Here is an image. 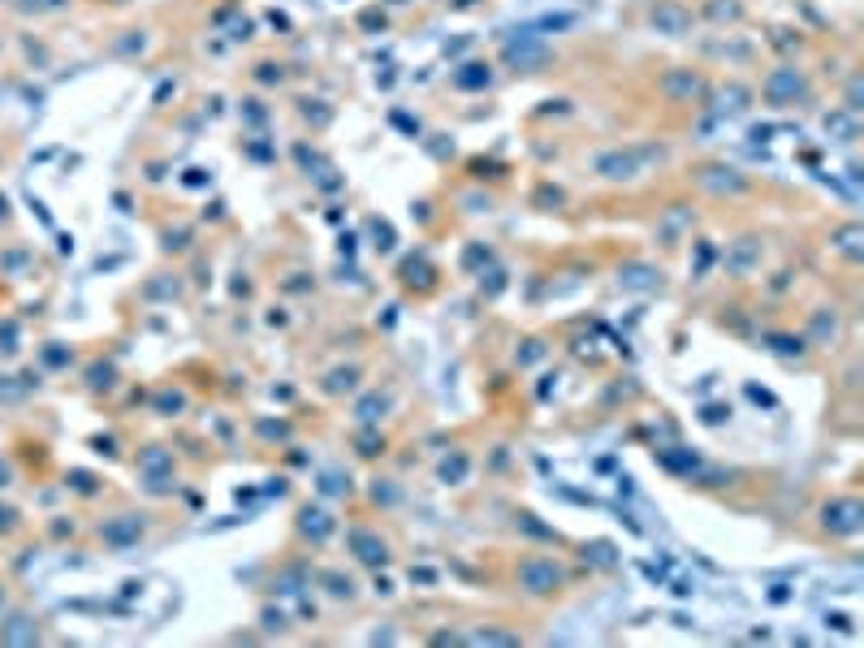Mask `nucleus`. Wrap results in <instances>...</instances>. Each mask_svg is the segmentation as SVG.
Wrapping results in <instances>:
<instances>
[{
	"mask_svg": "<svg viewBox=\"0 0 864 648\" xmlns=\"http://www.w3.org/2000/svg\"><path fill=\"white\" fill-rule=\"evenodd\" d=\"M467 640H471V644H519V635H510V631H497V627L471 631Z\"/></svg>",
	"mask_w": 864,
	"mask_h": 648,
	"instance_id": "f3484780",
	"label": "nucleus"
},
{
	"mask_svg": "<svg viewBox=\"0 0 864 648\" xmlns=\"http://www.w3.org/2000/svg\"><path fill=\"white\" fill-rule=\"evenodd\" d=\"M623 286H635V290H653L657 286V277H653V269H627V277H623Z\"/></svg>",
	"mask_w": 864,
	"mask_h": 648,
	"instance_id": "6ab92c4d",
	"label": "nucleus"
},
{
	"mask_svg": "<svg viewBox=\"0 0 864 648\" xmlns=\"http://www.w3.org/2000/svg\"><path fill=\"white\" fill-rule=\"evenodd\" d=\"M467 467H471L467 458H463V454H454V458H446V463H441V471H437V476H441L446 485H458V480L467 476Z\"/></svg>",
	"mask_w": 864,
	"mask_h": 648,
	"instance_id": "a211bd4d",
	"label": "nucleus"
},
{
	"mask_svg": "<svg viewBox=\"0 0 864 648\" xmlns=\"http://www.w3.org/2000/svg\"><path fill=\"white\" fill-rule=\"evenodd\" d=\"M454 87H488V65H463V74H454Z\"/></svg>",
	"mask_w": 864,
	"mask_h": 648,
	"instance_id": "dca6fc26",
	"label": "nucleus"
},
{
	"mask_svg": "<svg viewBox=\"0 0 864 648\" xmlns=\"http://www.w3.org/2000/svg\"><path fill=\"white\" fill-rule=\"evenodd\" d=\"M515 579H519V588L527 596H558L566 588V571L554 558H523Z\"/></svg>",
	"mask_w": 864,
	"mask_h": 648,
	"instance_id": "f257e3e1",
	"label": "nucleus"
},
{
	"mask_svg": "<svg viewBox=\"0 0 864 648\" xmlns=\"http://www.w3.org/2000/svg\"><path fill=\"white\" fill-rule=\"evenodd\" d=\"M35 635H39V627L26 618V614H14V618L0 623V640H5V644H31Z\"/></svg>",
	"mask_w": 864,
	"mask_h": 648,
	"instance_id": "9b49d317",
	"label": "nucleus"
},
{
	"mask_svg": "<svg viewBox=\"0 0 864 648\" xmlns=\"http://www.w3.org/2000/svg\"><path fill=\"white\" fill-rule=\"evenodd\" d=\"M333 527H338V523H333V515H329L324 506H303V510H299V532H303L311 545H324V540L333 536Z\"/></svg>",
	"mask_w": 864,
	"mask_h": 648,
	"instance_id": "423d86ee",
	"label": "nucleus"
},
{
	"mask_svg": "<svg viewBox=\"0 0 864 648\" xmlns=\"http://www.w3.org/2000/svg\"><path fill=\"white\" fill-rule=\"evenodd\" d=\"M701 182L709 186V191H743V178H739L735 169H701Z\"/></svg>",
	"mask_w": 864,
	"mask_h": 648,
	"instance_id": "4468645a",
	"label": "nucleus"
},
{
	"mask_svg": "<svg viewBox=\"0 0 864 648\" xmlns=\"http://www.w3.org/2000/svg\"><path fill=\"white\" fill-rule=\"evenodd\" d=\"M324 584H329V593L333 596H350L355 588H350V579H342V575H324Z\"/></svg>",
	"mask_w": 864,
	"mask_h": 648,
	"instance_id": "4be33fe9",
	"label": "nucleus"
},
{
	"mask_svg": "<svg viewBox=\"0 0 864 648\" xmlns=\"http://www.w3.org/2000/svg\"><path fill=\"white\" fill-rule=\"evenodd\" d=\"M821 527H826L830 536H860L864 532V506L856 502V497H830L826 506H821Z\"/></svg>",
	"mask_w": 864,
	"mask_h": 648,
	"instance_id": "f03ea898",
	"label": "nucleus"
},
{
	"mask_svg": "<svg viewBox=\"0 0 864 648\" xmlns=\"http://www.w3.org/2000/svg\"><path fill=\"white\" fill-rule=\"evenodd\" d=\"M100 536H104L108 549H130V545L143 540V519H139V515H117L113 523L100 527Z\"/></svg>",
	"mask_w": 864,
	"mask_h": 648,
	"instance_id": "39448f33",
	"label": "nucleus"
},
{
	"mask_svg": "<svg viewBox=\"0 0 864 648\" xmlns=\"http://www.w3.org/2000/svg\"><path fill=\"white\" fill-rule=\"evenodd\" d=\"M350 545H355V558L368 562V566H385V562H389V545H385L377 532H368V527H355V532H350Z\"/></svg>",
	"mask_w": 864,
	"mask_h": 648,
	"instance_id": "0eeeda50",
	"label": "nucleus"
},
{
	"mask_svg": "<svg viewBox=\"0 0 864 648\" xmlns=\"http://www.w3.org/2000/svg\"><path fill=\"white\" fill-rule=\"evenodd\" d=\"M761 95H765L770 104L787 108V104H795V100H804V95H809V83H804V74L795 70V65H778V70L765 74Z\"/></svg>",
	"mask_w": 864,
	"mask_h": 648,
	"instance_id": "7ed1b4c3",
	"label": "nucleus"
},
{
	"mask_svg": "<svg viewBox=\"0 0 864 648\" xmlns=\"http://www.w3.org/2000/svg\"><path fill=\"white\" fill-rule=\"evenodd\" d=\"M662 91H666L670 100H679V104H687V100H696L704 91V78L692 70H670L666 78H662Z\"/></svg>",
	"mask_w": 864,
	"mask_h": 648,
	"instance_id": "1a4fd4ad",
	"label": "nucleus"
},
{
	"mask_svg": "<svg viewBox=\"0 0 864 648\" xmlns=\"http://www.w3.org/2000/svg\"><path fill=\"white\" fill-rule=\"evenodd\" d=\"M770 342H774V350H782V355H800V350H804V342H800V338H795V342H791V338H770Z\"/></svg>",
	"mask_w": 864,
	"mask_h": 648,
	"instance_id": "5701e85b",
	"label": "nucleus"
},
{
	"mask_svg": "<svg viewBox=\"0 0 864 648\" xmlns=\"http://www.w3.org/2000/svg\"><path fill=\"white\" fill-rule=\"evenodd\" d=\"M653 26L662 31V35H687L692 31V14H687L683 5H674V0H666V5H657L653 9Z\"/></svg>",
	"mask_w": 864,
	"mask_h": 648,
	"instance_id": "6e6552de",
	"label": "nucleus"
},
{
	"mask_svg": "<svg viewBox=\"0 0 864 648\" xmlns=\"http://www.w3.org/2000/svg\"><path fill=\"white\" fill-rule=\"evenodd\" d=\"M139 471L152 476V488H164V480L173 476V454L161 450V446H152V450L139 454Z\"/></svg>",
	"mask_w": 864,
	"mask_h": 648,
	"instance_id": "9d476101",
	"label": "nucleus"
},
{
	"mask_svg": "<svg viewBox=\"0 0 864 648\" xmlns=\"http://www.w3.org/2000/svg\"><path fill=\"white\" fill-rule=\"evenodd\" d=\"M856 242H860V225H847V230H839V247H843L847 255H860V247H856Z\"/></svg>",
	"mask_w": 864,
	"mask_h": 648,
	"instance_id": "aec40b11",
	"label": "nucleus"
},
{
	"mask_svg": "<svg viewBox=\"0 0 864 648\" xmlns=\"http://www.w3.org/2000/svg\"><path fill=\"white\" fill-rule=\"evenodd\" d=\"M593 169L605 182H631L640 173V152H601L593 161Z\"/></svg>",
	"mask_w": 864,
	"mask_h": 648,
	"instance_id": "20e7f679",
	"label": "nucleus"
},
{
	"mask_svg": "<svg viewBox=\"0 0 864 648\" xmlns=\"http://www.w3.org/2000/svg\"><path fill=\"white\" fill-rule=\"evenodd\" d=\"M182 407H186V398H182V394H169V389H164V394L156 398V411H161V415L182 411Z\"/></svg>",
	"mask_w": 864,
	"mask_h": 648,
	"instance_id": "412c9836",
	"label": "nucleus"
},
{
	"mask_svg": "<svg viewBox=\"0 0 864 648\" xmlns=\"http://www.w3.org/2000/svg\"><path fill=\"white\" fill-rule=\"evenodd\" d=\"M506 61H515V65H532V61H545V44L540 39H519V44H510L506 48Z\"/></svg>",
	"mask_w": 864,
	"mask_h": 648,
	"instance_id": "ddd939ff",
	"label": "nucleus"
},
{
	"mask_svg": "<svg viewBox=\"0 0 864 648\" xmlns=\"http://www.w3.org/2000/svg\"><path fill=\"white\" fill-rule=\"evenodd\" d=\"M355 380H359V368H338L324 380V394H346V389H355Z\"/></svg>",
	"mask_w": 864,
	"mask_h": 648,
	"instance_id": "2eb2a0df",
	"label": "nucleus"
},
{
	"mask_svg": "<svg viewBox=\"0 0 864 648\" xmlns=\"http://www.w3.org/2000/svg\"><path fill=\"white\" fill-rule=\"evenodd\" d=\"M389 407H394V398H389V394H380V389H372V394H368V398L359 402V407H355V419H359V424H380Z\"/></svg>",
	"mask_w": 864,
	"mask_h": 648,
	"instance_id": "f8f14e48",
	"label": "nucleus"
}]
</instances>
